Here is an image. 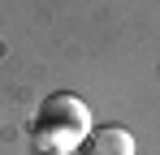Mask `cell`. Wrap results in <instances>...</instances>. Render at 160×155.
Returning a JSON list of instances; mask_svg holds the SVG:
<instances>
[{
  "label": "cell",
  "instance_id": "obj_1",
  "mask_svg": "<svg viewBox=\"0 0 160 155\" xmlns=\"http://www.w3.org/2000/svg\"><path fill=\"white\" fill-rule=\"evenodd\" d=\"M91 138V112L78 95H48L35 116V142L43 155L74 151Z\"/></svg>",
  "mask_w": 160,
  "mask_h": 155
},
{
  "label": "cell",
  "instance_id": "obj_2",
  "mask_svg": "<svg viewBox=\"0 0 160 155\" xmlns=\"http://www.w3.org/2000/svg\"><path fill=\"white\" fill-rule=\"evenodd\" d=\"M82 155H134V134L121 125H100L82 142Z\"/></svg>",
  "mask_w": 160,
  "mask_h": 155
},
{
  "label": "cell",
  "instance_id": "obj_3",
  "mask_svg": "<svg viewBox=\"0 0 160 155\" xmlns=\"http://www.w3.org/2000/svg\"><path fill=\"white\" fill-rule=\"evenodd\" d=\"M61 155H69V151H61Z\"/></svg>",
  "mask_w": 160,
  "mask_h": 155
}]
</instances>
